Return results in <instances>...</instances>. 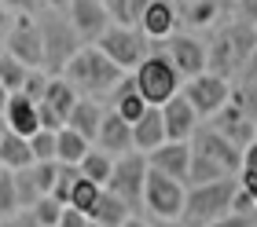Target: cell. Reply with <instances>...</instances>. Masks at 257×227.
<instances>
[{
  "mask_svg": "<svg viewBox=\"0 0 257 227\" xmlns=\"http://www.w3.org/2000/svg\"><path fill=\"white\" fill-rule=\"evenodd\" d=\"M125 74H128V70L118 66L99 44H92V41L81 44V52L70 59L66 70H63V77L74 81V88L81 95H110L114 85H118Z\"/></svg>",
  "mask_w": 257,
  "mask_h": 227,
  "instance_id": "cell-1",
  "label": "cell"
},
{
  "mask_svg": "<svg viewBox=\"0 0 257 227\" xmlns=\"http://www.w3.org/2000/svg\"><path fill=\"white\" fill-rule=\"evenodd\" d=\"M239 190V176H220L209 183H188V201H184L180 223H220L231 212Z\"/></svg>",
  "mask_w": 257,
  "mask_h": 227,
  "instance_id": "cell-2",
  "label": "cell"
},
{
  "mask_svg": "<svg viewBox=\"0 0 257 227\" xmlns=\"http://www.w3.org/2000/svg\"><path fill=\"white\" fill-rule=\"evenodd\" d=\"M37 22H41V37H44V70H48V74H63L66 63L81 52V44H88V41L77 33L70 15H63V8H48Z\"/></svg>",
  "mask_w": 257,
  "mask_h": 227,
  "instance_id": "cell-3",
  "label": "cell"
},
{
  "mask_svg": "<svg viewBox=\"0 0 257 227\" xmlns=\"http://www.w3.org/2000/svg\"><path fill=\"white\" fill-rule=\"evenodd\" d=\"M140 92H144V99L151 106H162L166 99H173L180 88H184V74L177 70V63L166 55V52H147L144 63L133 70Z\"/></svg>",
  "mask_w": 257,
  "mask_h": 227,
  "instance_id": "cell-4",
  "label": "cell"
},
{
  "mask_svg": "<svg viewBox=\"0 0 257 227\" xmlns=\"http://www.w3.org/2000/svg\"><path fill=\"white\" fill-rule=\"evenodd\" d=\"M184 201H188V183H184V180H177V176H169L162 169L147 172V183H144V212H147V216L177 220L180 223Z\"/></svg>",
  "mask_w": 257,
  "mask_h": 227,
  "instance_id": "cell-5",
  "label": "cell"
},
{
  "mask_svg": "<svg viewBox=\"0 0 257 227\" xmlns=\"http://www.w3.org/2000/svg\"><path fill=\"white\" fill-rule=\"evenodd\" d=\"M92 44H99L103 52H107L118 66H125V70H136L140 63H144V55L155 48L144 30H140V26H128V22H110V26L103 30Z\"/></svg>",
  "mask_w": 257,
  "mask_h": 227,
  "instance_id": "cell-6",
  "label": "cell"
},
{
  "mask_svg": "<svg viewBox=\"0 0 257 227\" xmlns=\"http://www.w3.org/2000/svg\"><path fill=\"white\" fill-rule=\"evenodd\" d=\"M147 172H151L147 154L133 147V150H125V154H118V158H114V172H110L107 187L114 190V194H121L128 205L140 212V209H144V183H147Z\"/></svg>",
  "mask_w": 257,
  "mask_h": 227,
  "instance_id": "cell-7",
  "label": "cell"
},
{
  "mask_svg": "<svg viewBox=\"0 0 257 227\" xmlns=\"http://www.w3.org/2000/svg\"><path fill=\"white\" fill-rule=\"evenodd\" d=\"M180 92L195 103L198 117H217V114L228 106V99H231V81H228L224 74L202 70V74H195V77L184 81V88H180Z\"/></svg>",
  "mask_w": 257,
  "mask_h": 227,
  "instance_id": "cell-8",
  "label": "cell"
},
{
  "mask_svg": "<svg viewBox=\"0 0 257 227\" xmlns=\"http://www.w3.org/2000/svg\"><path fill=\"white\" fill-rule=\"evenodd\" d=\"M4 52L22 59L26 66H44V37H41V22L33 19V11H19L11 30L4 33Z\"/></svg>",
  "mask_w": 257,
  "mask_h": 227,
  "instance_id": "cell-9",
  "label": "cell"
},
{
  "mask_svg": "<svg viewBox=\"0 0 257 227\" xmlns=\"http://www.w3.org/2000/svg\"><path fill=\"white\" fill-rule=\"evenodd\" d=\"M191 150L195 154H206V158H213L220 161L228 172H235L242 169V147L231 136H224L220 128H195V136H191Z\"/></svg>",
  "mask_w": 257,
  "mask_h": 227,
  "instance_id": "cell-10",
  "label": "cell"
},
{
  "mask_svg": "<svg viewBox=\"0 0 257 227\" xmlns=\"http://www.w3.org/2000/svg\"><path fill=\"white\" fill-rule=\"evenodd\" d=\"M166 55L177 63V70L184 77H195V74H202L206 63H209V48L195 37V33H177L173 30L169 37H166Z\"/></svg>",
  "mask_w": 257,
  "mask_h": 227,
  "instance_id": "cell-11",
  "label": "cell"
},
{
  "mask_svg": "<svg viewBox=\"0 0 257 227\" xmlns=\"http://www.w3.org/2000/svg\"><path fill=\"white\" fill-rule=\"evenodd\" d=\"M66 15H70V22L77 26V33L85 41H96L114 22L110 11H107V0H66Z\"/></svg>",
  "mask_w": 257,
  "mask_h": 227,
  "instance_id": "cell-12",
  "label": "cell"
},
{
  "mask_svg": "<svg viewBox=\"0 0 257 227\" xmlns=\"http://www.w3.org/2000/svg\"><path fill=\"white\" fill-rule=\"evenodd\" d=\"M191 158H195L191 139H166L162 147H155L147 154L151 169H162V172L177 176V180H184V183H188V172H191Z\"/></svg>",
  "mask_w": 257,
  "mask_h": 227,
  "instance_id": "cell-13",
  "label": "cell"
},
{
  "mask_svg": "<svg viewBox=\"0 0 257 227\" xmlns=\"http://www.w3.org/2000/svg\"><path fill=\"white\" fill-rule=\"evenodd\" d=\"M162 117H166V136L169 139H191L198 128V110L184 92H177L173 99L162 103Z\"/></svg>",
  "mask_w": 257,
  "mask_h": 227,
  "instance_id": "cell-14",
  "label": "cell"
},
{
  "mask_svg": "<svg viewBox=\"0 0 257 227\" xmlns=\"http://www.w3.org/2000/svg\"><path fill=\"white\" fill-rule=\"evenodd\" d=\"M96 147L103 150H110L114 158L125 150H133L136 147V139H133V121H125V117L114 110H103V121H99V132H96Z\"/></svg>",
  "mask_w": 257,
  "mask_h": 227,
  "instance_id": "cell-15",
  "label": "cell"
},
{
  "mask_svg": "<svg viewBox=\"0 0 257 227\" xmlns=\"http://www.w3.org/2000/svg\"><path fill=\"white\" fill-rule=\"evenodd\" d=\"M4 117H8L11 132L33 136L41 128V99H33V95H26V92H11L8 106H4Z\"/></svg>",
  "mask_w": 257,
  "mask_h": 227,
  "instance_id": "cell-16",
  "label": "cell"
},
{
  "mask_svg": "<svg viewBox=\"0 0 257 227\" xmlns=\"http://www.w3.org/2000/svg\"><path fill=\"white\" fill-rule=\"evenodd\" d=\"M177 22H180V8L173 4V0H151L136 26L144 30L151 41H166L169 33L177 30Z\"/></svg>",
  "mask_w": 257,
  "mask_h": 227,
  "instance_id": "cell-17",
  "label": "cell"
},
{
  "mask_svg": "<svg viewBox=\"0 0 257 227\" xmlns=\"http://www.w3.org/2000/svg\"><path fill=\"white\" fill-rule=\"evenodd\" d=\"M88 216H92V223H99V227H121V223H133L136 209L128 205V201H125L121 194H114L110 187H103Z\"/></svg>",
  "mask_w": 257,
  "mask_h": 227,
  "instance_id": "cell-18",
  "label": "cell"
},
{
  "mask_svg": "<svg viewBox=\"0 0 257 227\" xmlns=\"http://www.w3.org/2000/svg\"><path fill=\"white\" fill-rule=\"evenodd\" d=\"M133 139H136V150L151 154L155 147H162L169 136H166V117H162V106H147L144 114L133 121Z\"/></svg>",
  "mask_w": 257,
  "mask_h": 227,
  "instance_id": "cell-19",
  "label": "cell"
},
{
  "mask_svg": "<svg viewBox=\"0 0 257 227\" xmlns=\"http://www.w3.org/2000/svg\"><path fill=\"white\" fill-rule=\"evenodd\" d=\"M224 11H228V0H191L180 8V22L188 30H209L220 22Z\"/></svg>",
  "mask_w": 257,
  "mask_h": 227,
  "instance_id": "cell-20",
  "label": "cell"
},
{
  "mask_svg": "<svg viewBox=\"0 0 257 227\" xmlns=\"http://www.w3.org/2000/svg\"><path fill=\"white\" fill-rule=\"evenodd\" d=\"M81 99V92L74 88V81L70 77H63V74H52V81H48V88H44V95H41V103L44 106H52L55 114L63 117H70V110H74V103Z\"/></svg>",
  "mask_w": 257,
  "mask_h": 227,
  "instance_id": "cell-21",
  "label": "cell"
},
{
  "mask_svg": "<svg viewBox=\"0 0 257 227\" xmlns=\"http://www.w3.org/2000/svg\"><path fill=\"white\" fill-rule=\"evenodd\" d=\"M206 48H209V63H206V70H213V74H224V77H231L235 70H242L239 52H235V44H231L228 30H220Z\"/></svg>",
  "mask_w": 257,
  "mask_h": 227,
  "instance_id": "cell-22",
  "label": "cell"
},
{
  "mask_svg": "<svg viewBox=\"0 0 257 227\" xmlns=\"http://www.w3.org/2000/svg\"><path fill=\"white\" fill-rule=\"evenodd\" d=\"M37 158H33V147H30V136H22V132H11L8 128V136L0 139V165L4 169H26V165H33Z\"/></svg>",
  "mask_w": 257,
  "mask_h": 227,
  "instance_id": "cell-23",
  "label": "cell"
},
{
  "mask_svg": "<svg viewBox=\"0 0 257 227\" xmlns=\"http://www.w3.org/2000/svg\"><path fill=\"white\" fill-rule=\"evenodd\" d=\"M99 121H103V106L96 103V99H81L74 103V110H70V117H66V125L70 128H77L81 136H88L92 143H96V132H99Z\"/></svg>",
  "mask_w": 257,
  "mask_h": 227,
  "instance_id": "cell-24",
  "label": "cell"
},
{
  "mask_svg": "<svg viewBox=\"0 0 257 227\" xmlns=\"http://www.w3.org/2000/svg\"><path fill=\"white\" fill-rule=\"evenodd\" d=\"M77 165H81V172H85L88 180H96V183H103V187H107L110 172H114V154L92 143V147H88V154H85V158H81Z\"/></svg>",
  "mask_w": 257,
  "mask_h": 227,
  "instance_id": "cell-25",
  "label": "cell"
},
{
  "mask_svg": "<svg viewBox=\"0 0 257 227\" xmlns=\"http://www.w3.org/2000/svg\"><path fill=\"white\" fill-rule=\"evenodd\" d=\"M88 147H92V139L88 136H81L77 128H70V125H63L59 128V161H81L88 154Z\"/></svg>",
  "mask_w": 257,
  "mask_h": 227,
  "instance_id": "cell-26",
  "label": "cell"
},
{
  "mask_svg": "<svg viewBox=\"0 0 257 227\" xmlns=\"http://www.w3.org/2000/svg\"><path fill=\"white\" fill-rule=\"evenodd\" d=\"M30 70L22 59H15L11 52H0V81H4V88L8 92H22V85H26V77H30Z\"/></svg>",
  "mask_w": 257,
  "mask_h": 227,
  "instance_id": "cell-27",
  "label": "cell"
},
{
  "mask_svg": "<svg viewBox=\"0 0 257 227\" xmlns=\"http://www.w3.org/2000/svg\"><path fill=\"white\" fill-rule=\"evenodd\" d=\"M19 209H22V201H19L15 172H11V169H0V223H4L8 216H15Z\"/></svg>",
  "mask_w": 257,
  "mask_h": 227,
  "instance_id": "cell-28",
  "label": "cell"
},
{
  "mask_svg": "<svg viewBox=\"0 0 257 227\" xmlns=\"http://www.w3.org/2000/svg\"><path fill=\"white\" fill-rule=\"evenodd\" d=\"M30 147H33V158L37 161L59 158V128H37V132L30 136Z\"/></svg>",
  "mask_w": 257,
  "mask_h": 227,
  "instance_id": "cell-29",
  "label": "cell"
},
{
  "mask_svg": "<svg viewBox=\"0 0 257 227\" xmlns=\"http://www.w3.org/2000/svg\"><path fill=\"white\" fill-rule=\"evenodd\" d=\"M220 176H231L220 161L206 158V154H195L191 158V172H188V183H209V180H220Z\"/></svg>",
  "mask_w": 257,
  "mask_h": 227,
  "instance_id": "cell-30",
  "label": "cell"
},
{
  "mask_svg": "<svg viewBox=\"0 0 257 227\" xmlns=\"http://www.w3.org/2000/svg\"><path fill=\"white\" fill-rule=\"evenodd\" d=\"M15 187H19V201H22V205H33V201L44 194V187H41L37 169H33V165H26V169H15Z\"/></svg>",
  "mask_w": 257,
  "mask_h": 227,
  "instance_id": "cell-31",
  "label": "cell"
},
{
  "mask_svg": "<svg viewBox=\"0 0 257 227\" xmlns=\"http://www.w3.org/2000/svg\"><path fill=\"white\" fill-rule=\"evenodd\" d=\"M99 190H103V183L88 180V176L81 172V176H77V183H74V190H70V205H77V209L92 212V205H96V198H99Z\"/></svg>",
  "mask_w": 257,
  "mask_h": 227,
  "instance_id": "cell-32",
  "label": "cell"
},
{
  "mask_svg": "<svg viewBox=\"0 0 257 227\" xmlns=\"http://www.w3.org/2000/svg\"><path fill=\"white\" fill-rule=\"evenodd\" d=\"M33 216H37V227H59V216H63V201L55 194H41L33 201Z\"/></svg>",
  "mask_w": 257,
  "mask_h": 227,
  "instance_id": "cell-33",
  "label": "cell"
},
{
  "mask_svg": "<svg viewBox=\"0 0 257 227\" xmlns=\"http://www.w3.org/2000/svg\"><path fill=\"white\" fill-rule=\"evenodd\" d=\"M77 176H81V165H74V161H59V176H55V187H52V194L63 201H70V190H74V183H77Z\"/></svg>",
  "mask_w": 257,
  "mask_h": 227,
  "instance_id": "cell-34",
  "label": "cell"
},
{
  "mask_svg": "<svg viewBox=\"0 0 257 227\" xmlns=\"http://www.w3.org/2000/svg\"><path fill=\"white\" fill-rule=\"evenodd\" d=\"M88 223H92V216H88L85 209L70 205V201L63 205V216H59V227H88Z\"/></svg>",
  "mask_w": 257,
  "mask_h": 227,
  "instance_id": "cell-35",
  "label": "cell"
},
{
  "mask_svg": "<svg viewBox=\"0 0 257 227\" xmlns=\"http://www.w3.org/2000/svg\"><path fill=\"white\" fill-rule=\"evenodd\" d=\"M220 223H224V227H257V212H235V209H231Z\"/></svg>",
  "mask_w": 257,
  "mask_h": 227,
  "instance_id": "cell-36",
  "label": "cell"
},
{
  "mask_svg": "<svg viewBox=\"0 0 257 227\" xmlns=\"http://www.w3.org/2000/svg\"><path fill=\"white\" fill-rule=\"evenodd\" d=\"M235 19H242V22H253L257 26V0H235Z\"/></svg>",
  "mask_w": 257,
  "mask_h": 227,
  "instance_id": "cell-37",
  "label": "cell"
},
{
  "mask_svg": "<svg viewBox=\"0 0 257 227\" xmlns=\"http://www.w3.org/2000/svg\"><path fill=\"white\" fill-rule=\"evenodd\" d=\"M107 11L114 22H128L133 26V19H128V0H107Z\"/></svg>",
  "mask_w": 257,
  "mask_h": 227,
  "instance_id": "cell-38",
  "label": "cell"
},
{
  "mask_svg": "<svg viewBox=\"0 0 257 227\" xmlns=\"http://www.w3.org/2000/svg\"><path fill=\"white\" fill-rule=\"evenodd\" d=\"M242 85H257V48L250 52L246 63H242Z\"/></svg>",
  "mask_w": 257,
  "mask_h": 227,
  "instance_id": "cell-39",
  "label": "cell"
},
{
  "mask_svg": "<svg viewBox=\"0 0 257 227\" xmlns=\"http://www.w3.org/2000/svg\"><path fill=\"white\" fill-rule=\"evenodd\" d=\"M147 4H151V0H128V19H133V26L140 22V15L147 11Z\"/></svg>",
  "mask_w": 257,
  "mask_h": 227,
  "instance_id": "cell-40",
  "label": "cell"
},
{
  "mask_svg": "<svg viewBox=\"0 0 257 227\" xmlns=\"http://www.w3.org/2000/svg\"><path fill=\"white\" fill-rule=\"evenodd\" d=\"M11 22H15V15H11V8L4 4V0H0V37H4V33L11 30Z\"/></svg>",
  "mask_w": 257,
  "mask_h": 227,
  "instance_id": "cell-41",
  "label": "cell"
},
{
  "mask_svg": "<svg viewBox=\"0 0 257 227\" xmlns=\"http://www.w3.org/2000/svg\"><path fill=\"white\" fill-rule=\"evenodd\" d=\"M4 4H8L11 11H37L41 0H4Z\"/></svg>",
  "mask_w": 257,
  "mask_h": 227,
  "instance_id": "cell-42",
  "label": "cell"
},
{
  "mask_svg": "<svg viewBox=\"0 0 257 227\" xmlns=\"http://www.w3.org/2000/svg\"><path fill=\"white\" fill-rule=\"evenodd\" d=\"M8 95H11V92L4 88V81H0V114H4V106H8Z\"/></svg>",
  "mask_w": 257,
  "mask_h": 227,
  "instance_id": "cell-43",
  "label": "cell"
},
{
  "mask_svg": "<svg viewBox=\"0 0 257 227\" xmlns=\"http://www.w3.org/2000/svg\"><path fill=\"white\" fill-rule=\"evenodd\" d=\"M8 128H11V125H8V117H4V114H0V139H4V136H8Z\"/></svg>",
  "mask_w": 257,
  "mask_h": 227,
  "instance_id": "cell-44",
  "label": "cell"
},
{
  "mask_svg": "<svg viewBox=\"0 0 257 227\" xmlns=\"http://www.w3.org/2000/svg\"><path fill=\"white\" fill-rule=\"evenodd\" d=\"M44 8H66V0H41Z\"/></svg>",
  "mask_w": 257,
  "mask_h": 227,
  "instance_id": "cell-45",
  "label": "cell"
},
{
  "mask_svg": "<svg viewBox=\"0 0 257 227\" xmlns=\"http://www.w3.org/2000/svg\"><path fill=\"white\" fill-rule=\"evenodd\" d=\"M173 4H177V8H184V4H191V0H173Z\"/></svg>",
  "mask_w": 257,
  "mask_h": 227,
  "instance_id": "cell-46",
  "label": "cell"
},
{
  "mask_svg": "<svg viewBox=\"0 0 257 227\" xmlns=\"http://www.w3.org/2000/svg\"><path fill=\"white\" fill-rule=\"evenodd\" d=\"M231 4H235V0H228V8H231Z\"/></svg>",
  "mask_w": 257,
  "mask_h": 227,
  "instance_id": "cell-47",
  "label": "cell"
},
{
  "mask_svg": "<svg viewBox=\"0 0 257 227\" xmlns=\"http://www.w3.org/2000/svg\"><path fill=\"white\" fill-rule=\"evenodd\" d=\"M0 169H4V165H0Z\"/></svg>",
  "mask_w": 257,
  "mask_h": 227,
  "instance_id": "cell-48",
  "label": "cell"
}]
</instances>
